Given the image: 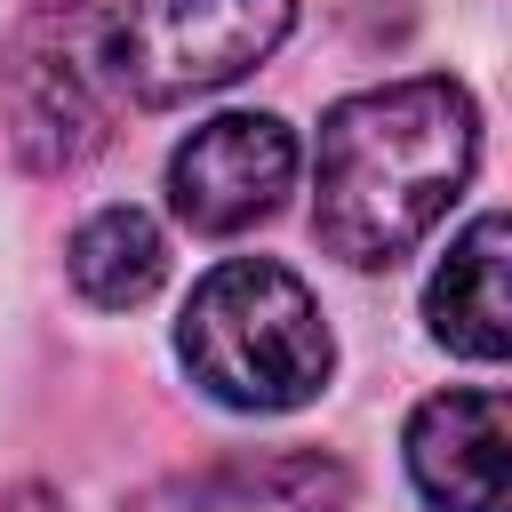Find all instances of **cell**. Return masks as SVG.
Instances as JSON below:
<instances>
[{"label":"cell","instance_id":"7a4b0ae2","mask_svg":"<svg viewBox=\"0 0 512 512\" xmlns=\"http://www.w3.org/2000/svg\"><path fill=\"white\" fill-rule=\"evenodd\" d=\"M176 352H184V368H192V384L208 400L256 408V416L304 408L328 384V320H320V296L288 264H272V256L216 264L192 288V304H184Z\"/></svg>","mask_w":512,"mask_h":512},{"label":"cell","instance_id":"9c48e42d","mask_svg":"<svg viewBox=\"0 0 512 512\" xmlns=\"http://www.w3.org/2000/svg\"><path fill=\"white\" fill-rule=\"evenodd\" d=\"M168 272V248H160V224L144 208H96L80 232H72V288L104 312H128L160 288Z\"/></svg>","mask_w":512,"mask_h":512},{"label":"cell","instance_id":"30bf717a","mask_svg":"<svg viewBox=\"0 0 512 512\" xmlns=\"http://www.w3.org/2000/svg\"><path fill=\"white\" fill-rule=\"evenodd\" d=\"M0 512H64V504H56L48 488H8V496H0Z\"/></svg>","mask_w":512,"mask_h":512},{"label":"cell","instance_id":"8992f818","mask_svg":"<svg viewBox=\"0 0 512 512\" xmlns=\"http://www.w3.org/2000/svg\"><path fill=\"white\" fill-rule=\"evenodd\" d=\"M352 472L320 448H272V456H224L200 472H176L120 512H344Z\"/></svg>","mask_w":512,"mask_h":512},{"label":"cell","instance_id":"277c9868","mask_svg":"<svg viewBox=\"0 0 512 512\" xmlns=\"http://www.w3.org/2000/svg\"><path fill=\"white\" fill-rule=\"evenodd\" d=\"M296 24V0H128L104 8L112 88L136 104H184L264 64Z\"/></svg>","mask_w":512,"mask_h":512},{"label":"cell","instance_id":"52a82bcc","mask_svg":"<svg viewBox=\"0 0 512 512\" xmlns=\"http://www.w3.org/2000/svg\"><path fill=\"white\" fill-rule=\"evenodd\" d=\"M408 472L440 512H504V392H432L408 424Z\"/></svg>","mask_w":512,"mask_h":512},{"label":"cell","instance_id":"3957f363","mask_svg":"<svg viewBox=\"0 0 512 512\" xmlns=\"http://www.w3.org/2000/svg\"><path fill=\"white\" fill-rule=\"evenodd\" d=\"M112 64H104V8L96 0H40L0 56V112L24 168L56 176L104 152L112 136Z\"/></svg>","mask_w":512,"mask_h":512},{"label":"cell","instance_id":"ba28073f","mask_svg":"<svg viewBox=\"0 0 512 512\" xmlns=\"http://www.w3.org/2000/svg\"><path fill=\"white\" fill-rule=\"evenodd\" d=\"M432 336L464 360H504L512 344V304H504V216H472L448 264L432 272Z\"/></svg>","mask_w":512,"mask_h":512},{"label":"cell","instance_id":"5b68a950","mask_svg":"<svg viewBox=\"0 0 512 512\" xmlns=\"http://www.w3.org/2000/svg\"><path fill=\"white\" fill-rule=\"evenodd\" d=\"M296 184V136L272 112H216L168 152V208L192 232H248Z\"/></svg>","mask_w":512,"mask_h":512},{"label":"cell","instance_id":"6da1fadb","mask_svg":"<svg viewBox=\"0 0 512 512\" xmlns=\"http://www.w3.org/2000/svg\"><path fill=\"white\" fill-rule=\"evenodd\" d=\"M472 160H480V112L456 80L424 72L344 96L320 120V192H312L320 248L360 272L400 264L448 216Z\"/></svg>","mask_w":512,"mask_h":512}]
</instances>
